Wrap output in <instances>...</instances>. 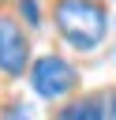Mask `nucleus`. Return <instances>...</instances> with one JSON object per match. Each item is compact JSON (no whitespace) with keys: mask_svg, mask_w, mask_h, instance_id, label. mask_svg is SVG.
<instances>
[{"mask_svg":"<svg viewBox=\"0 0 116 120\" xmlns=\"http://www.w3.org/2000/svg\"><path fill=\"white\" fill-rule=\"evenodd\" d=\"M52 26L75 52H94L105 45V38L112 30V15L101 0H56Z\"/></svg>","mask_w":116,"mask_h":120,"instance_id":"nucleus-1","label":"nucleus"},{"mask_svg":"<svg viewBox=\"0 0 116 120\" xmlns=\"http://www.w3.org/2000/svg\"><path fill=\"white\" fill-rule=\"evenodd\" d=\"M52 120H109V94H82L60 105Z\"/></svg>","mask_w":116,"mask_h":120,"instance_id":"nucleus-4","label":"nucleus"},{"mask_svg":"<svg viewBox=\"0 0 116 120\" xmlns=\"http://www.w3.org/2000/svg\"><path fill=\"white\" fill-rule=\"evenodd\" d=\"M109 120H116V90H109Z\"/></svg>","mask_w":116,"mask_h":120,"instance_id":"nucleus-7","label":"nucleus"},{"mask_svg":"<svg viewBox=\"0 0 116 120\" xmlns=\"http://www.w3.org/2000/svg\"><path fill=\"white\" fill-rule=\"evenodd\" d=\"M30 38L22 30V22H15L11 15H0V71L7 79H19L30 71Z\"/></svg>","mask_w":116,"mask_h":120,"instance_id":"nucleus-3","label":"nucleus"},{"mask_svg":"<svg viewBox=\"0 0 116 120\" xmlns=\"http://www.w3.org/2000/svg\"><path fill=\"white\" fill-rule=\"evenodd\" d=\"M15 11H19V19L26 22V26H41V4L37 0H15Z\"/></svg>","mask_w":116,"mask_h":120,"instance_id":"nucleus-5","label":"nucleus"},{"mask_svg":"<svg viewBox=\"0 0 116 120\" xmlns=\"http://www.w3.org/2000/svg\"><path fill=\"white\" fill-rule=\"evenodd\" d=\"M0 120H37V112H34L30 101H11V105H4Z\"/></svg>","mask_w":116,"mask_h":120,"instance_id":"nucleus-6","label":"nucleus"},{"mask_svg":"<svg viewBox=\"0 0 116 120\" xmlns=\"http://www.w3.org/2000/svg\"><path fill=\"white\" fill-rule=\"evenodd\" d=\"M26 82H30V90H34L41 101H64V98L75 94V86H79V68H75L67 56H60V52H41V56L30 64Z\"/></svg>","mask_w":116,"mask_h":120,"instance_id":"nucleus-2","label":"nucleus"}]
</instances>
